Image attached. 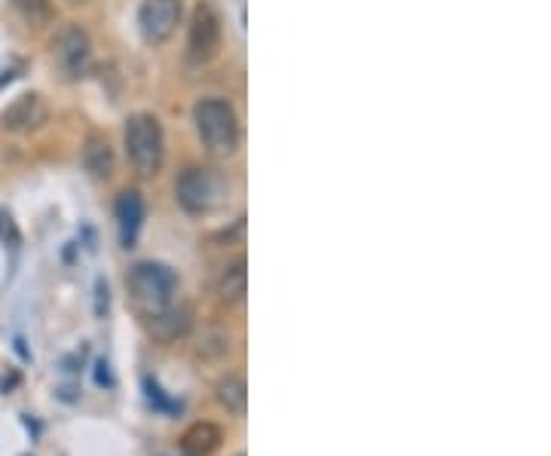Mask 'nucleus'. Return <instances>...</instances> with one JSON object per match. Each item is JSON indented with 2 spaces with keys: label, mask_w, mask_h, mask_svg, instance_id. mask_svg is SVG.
<instances>
[{
  "label": "nucleus",
  "mask_w": 551,
  "mask_h": 456,
  "mask_svg": "<svg viewBox=\"0 0 551 456\" xmlns=\"http://www.w3.org/2000/svg\"><path fill=\"white\" fill-rule=\"evenodd\" d=\"M126 288L129 297L135 303V310L150 319L163 310H169L178 294V276L172 267L160 264V261H141L129 270L126 276Z\"/></svg>",
  "instance_id": "obj_1"
},
{
  "label": "nucleus",
  "mask_w": 551,
  "mask_h": 456,
  "mask_svg": "<svg viewBox=\"0 0 551 456\" xmlns=\"http://www.w3.org/2000/svg\"><path fill=\"white\" fill-rule=\"evenodd\" d=\"M193 123L199 132V141L206 144L209 154L230 157L239 147V117L230 101L224 98H203L193 108Z\"/></svg>",
  "instance_id": "obj_2"
},
{
  "label": "nucleus",
  "mask_w": 551,
  "mask_h": 456,
  "mask_svg": "<svg viewBox=\"0 0 551 456\" xmlns=\"http://www.w3.org/2000/svg\"><path fill=\"white\" fill-rule=\"evenodd\" d=\"M123 144H126V157L135 166L141 178H150L163 169L166 157V138L163 126L154 114H132L123 129Z\"/></svg>",
  "instance_id": "obj_3"
},
{
  "label": "nucleus",
  "mask_w": 551,
  "mask_h": 456,
  "mask_svg": "<svg viewBox=\"0 0 551 456\" xmlns=\"http://www.w3.org/2000/svg\"><path fill=\"white\" fill-rule=\"evenodd\" d=\"M175 199L187 215H212L224 206L227 199V181L215 169H187L175 181Z\"/></svg>",
  "instance_id": "obj_4"
},
{
  "label": "nucleus",
  "mask_w": 551,
  "mask_h": 456,
  "mask_svg": "<svg viewBox=\"0 0 551 456\" xmlns=\"http://www.w3.org/2000/svg\"><path fill=\"white\" fill-rule=\"evenodd\" d=\"M221 49V19L212 4H196L190 16V34H187V56L196 65H206L218 56Z\"/></svg>",
  "instance_id": "obj_5"
},
{
  "label": "nucleus",
  "mask_w": 551,
  "mask_h": 456,
  "mask_svg": "<svg viewBox=\"0 0 551 456\" xmlns=\"http://www.w3.org/2000/svg\"><path fill=\"white\" fill-rule=\"evenodd\" d=\"M181 22V0H144L138 25L147 43H166Z\"/></svg>",
  "instance_id": "obj_6"
},
{
  "label": "nucleus",
  "mask_w": 551,
  "mask_h": 456,
  "mask_svg": "<svg viewBox=\"0 0 551 456\" xmlns=\"http://www.w3.org/2000/svg\"><path fill=\"white\" fill-rule=\"evenodd\" d=\"M53 59L68 77H83L89 71V62H92V43H89L86 31H80L77 25H68L53 40Z\"/></svg>",
  "instance_id": "obj_7"
},
{
  "label": "nucleus",
  "mask_w": 551,
  "mask_h": 456,
  "mask_svg": "<svg viewBox=\"0 0 551 456\" xmlns=\"http://www.w3.org/2000/svg\"><path fill=\"white\" fill-rule=\"evenodd\" d=\"M46 120H49V105L37 92L19 95L13 105H7V111L0 114V126H4L7 132H34Z\"/></svg>",
  "instance_id": "obj_8"
},
{
  "label": "nucleus",
  "mask_w": 551,
  "mask_h": 456,
  "mask_svg": "<svg viewBox=\"0 0 551 456\" xmlns=\"http://www.w3.org/2000/svg\"><path fill=\"white\" fill-rule=\"evenodd\" d=\"M190 328H193V307L190 303H178V307L172 303L169 310L147 319V331L157 343H175V340L187 337Z\"/></svg>",
  "instance_id": "obj_9"
},
{
  "label": "nucleus",
  "mask_w": 551,
  "mask_h": 456,
  "mask_svg": "<svg viewBox=\"0 0 551 456\" xmlns=\"http://www.w3.org/2000/svg\"><path fill=\"white\" fill-rule=\"evenodd\" d=\"M114 215H117V224H120V239L126 248L135 245L138 233H141V224H144V199L138 190H123L114 202Z\"/></svg>",
  "instance_id": "obj_10"
},
{
  "label": "nucleus",
  "mask_w": 551,
  "mask_h": 456,
  "mask_svg": "<svg viewBox=\"0 0 551 456\" xmlns=\"http://www.w3.org/2000/svg\"><path fill=\"white\" fill-rule=\"evenodd\" d=\"M224 435L215 423H193L184 438H181V447L190 453V456H209L221 447Z\"/></svg>",
  "instance_id": "obj_11"
},
{
  "label": "nucleus",
  "mask_w": 551,
  "mask_h": 456,
  "mask_svg": "<svg viewBox=\"0 0 551 456\" xmlns=\"http://www.w3.org/2000/svg\"><path fill=\"white\" fill-rule=\"evenodd\" d=\"M245 294H248V264L245 258H236L218 276V297L224 303H239Z\"/></svg>",
  "instance_id": "obj_12"
},
{
  "label": "nucleus",
  "mask_w": 551,
  "mask_h": 456,
  "mask_svg": "<svg viewBox=\"0 0 551 456\" xmlns=\"http://www.w3.org/2000/svg\"><path fill=\"white\" fill-rule=\"evenodd\" d=\"M83 166L95 175V178H111L114 172V150L108 144V138L102 135H89L86 147H83Z\"/></svg>",
  "instance_id": "obj_13"
},
{
  "label": "nucleus",
  "mask_w": 551,
  "mask_h": 456,
  "mask_svg": "<svg viewBox=\"0 0 551 456\" xmlns=\"http://www.w3.org/2000/svg\"><path fill=\"white\" fill-rule=\"evenodd\" d=\"M215 398H218V404H221V408H224L227 414L245 417V408H248V386H245L242 377H224V380L218 383V389H215Z\"/></svg>",
  "instance_id": "obj_14"
},
{
  "label": "nucleus",
  "mask_w": 551,
  "mask_h": 456,
  "mask_svg": "<svg viewBox=\"0 0 551 456\" xmlns=\"http://www.w3.org/2000/svg\"><path fill=\"white\" fill-rule=\"evenodd\" d=\"M13 10L34 28L46 25L49 19H53V0H10Z\"/></svg>",
  "instance_id": "obj_15"
},
{
  "label": "nucleus",
  "mask_w": 551,
  "mask_h": 456,
  "mask_svg": "<svg viewBox=\"0 0 551 456\" xmlns=\"http://www.w3.org/2000/svg\"><path fill=\"white\" fill-rule=\"evenodd\" d=\"M0 239H4L7 245H19L22 242V236L16 230V221L7 212H0Z\"/></svg>",
  "instance_id": "obj_16"
},
{
  "label": "nucleus",
  "mask_w": 551,
  "mask_h": 456,
  "mask_svg": "<svg viewBox=\"0 0 551 456\" xmlns=\"http://www.w3.org/2000/svg\"><path fill=\"white\" fill-rule=\"evenodd\" d=\"M71 4H83V0H71Z\"/></svg>",
  "instance_id": "obj_17"
},
{
  "label": "nucleus",
  "mask_w": 551,
  "mask_h": 456,
  "mask_svg": "<svg viewBox=\"0 0 551 456\" xmlns=\"http://www.w3.org/2000/svg\"><path fill=\"white\" fill-rule=\"evenodd\" d=\"M239 456H245V453H239Z\"/></svg>",
  "instance_id": "obj_18"
}]
</instances>
